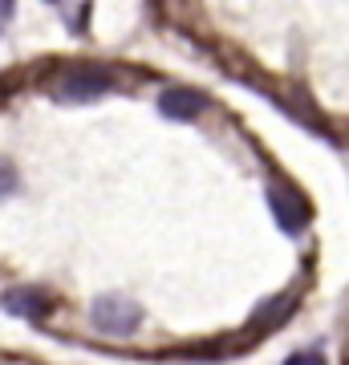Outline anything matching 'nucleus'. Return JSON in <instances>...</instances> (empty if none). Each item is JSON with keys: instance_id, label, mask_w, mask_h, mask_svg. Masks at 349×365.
<instances>
[{"instance_id": "obj_1", "label": "nucleus", "mask_w": 349, "mask_h": 365, "mask_svg": "<svg viewBox=\"0 0 349 365\" xmlns=\"http://www.w3.org/2000/svg\"><path fill=\"white\" fill-rule=\"evenodd\" d=\"M90 321L106 337H130L138 329V321H143V309L126 297H98L90 309Z\"/></svg>"}, {"instance_id": "obj_2", "label": "nucleus", "mask_w": 349, "mask_h": 365, "mask_svg": "<svg viewBox=\"0 0 349 365\" xmlns=\"http://www.w3.org/2000/svg\"><path fill=\"white\" fill-rule=\"evenodd\" d=\"M106 90H110V78H106L102 69H69V73H61V78L53 81V93L61 102H93Z\"/></svg>"}, {"instance_id": "obj_3", "label": "nucleus", "mask_w": 349, "mask_h": 365, "mask_svg": "<svg viewBox=\"0 0 349 365\" xmlns=\"http://www.w3.org/2000/svg\"><path fill=\"white\" fill-rule=\"evenodd\" d=\"M268 207L276 215V223L285 227V232H300L305 223H309V207H305V199L297 191H288V187H272L268 191Z\"/></svg>"}, {"instance_id": "obj_4", "label": "nucleus", "mask_w": 349, "mask_h": 365, "mask_svg": "<svg viewBox=\"0 0 349 365\" xmlns=\"http://www.w3.org/2000/svg\"><path fill=\"white\" fill-rule=\"evenodd\" d=\"M158 110L167 118H175V122H191L199 110H203V98L195 90H183V86H175V90L158 93Z\"/></svg>"}, {"instance_id": "obj_5", "label": "nucleus", "mask_w": 349, "mask_h": 365, "mask_svg": "<svg viewBox=\"0 0 349 365\" xmlns=\"http://www.w3.org/2000/svg\"><path fill=\"white\" fill-rule=\"evenodd\" d=\"M4 309H9L13 317H29V321H37V317L49 313V300H45V292H37V288H16V292L4 297Z\"/></svg>"}, {"instance_id": "obj_6", "label": "nucleus", "mask_w": 349, "mask_h": 365, "mask_svg": "<svg viewBox=\"0 0 349 365\" xmlns=\"http://www.w3.org/2000/svg\"><path fill=\"white\" fill-rule=\"evenodd\" d=\"M293 304H297V297H293V292H280V297L264 300L256 313H252V325H260V329H276L288 313H293Z\"/></svg>"}, {"instance_id": "obj_7", "label": "nucleus", "mask_w": 349, "mask_h": 365, "mask_svg": "<svg viewBox=\"0 0 349 365\" xmlns=\"http://www.w3.org/2000/svg\"><path fill=\"white\" fill-rule=\"evenodd\" d=\"M285 365H325V357L317 349H305V353H297V357H288Z\"/></svg>"}, {"instance_id": "obj_8", "label": "nucleus", "mask_w": 349, "mask_h": 365, "mask_svg": "<svg viewBox=\"0 0 349 365\" xmlns=\"http://www.w3.org/2000/svg\"><path fill=\"white\" fill-rule=\"evenodd\" d=\"M13 187H16V170L9 163H0V195H9Z\"/></svg>"}]
</instances>
